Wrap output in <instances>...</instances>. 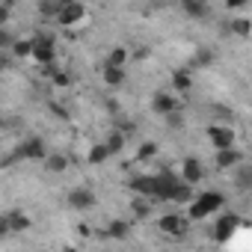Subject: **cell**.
<instances>
[{
	"instance_id": "1",
	"label": "cell",
	"mask_w": 252,
	"mask_h": 252,
	"mask_svg": "<svg viewBox=\"0 0 252 252\" xmlns=\"http://www.w3.org/2000/svg\"><path fill=\"white\" fill-rule=\"evenodd\" d=\"M222 208H225V196L220 190H202L187 205V220L190 222H202V220H211L214 214H222Z\"/></svg>"
},
{
	"instance_id": "2",
	"label": "cell",
	"mask_w": 252,
	"mask_h": 252,
	"mask_svg": "<svg viewBox=\"0 0 252 252\" xmlns=\"http://www.w3.org/2000/svg\"><path fill=\"white\" fill-rule=\"evenodd\" d=\"M208 143H211V149L214 152H228V149H237V131L231 128V125H225V122H214V125H208Z\"/></svg>"
},
{
	"instance_id": "3",
	"label": "cell",
	"mask_w": 252,
	"mask_h": 252,
	"mask_svg": "<svg viewBox=\"0 0 252 252\" xmlns=\"http://www.w3.org/2000/svg\"><path fill=\"white\" fill-rule=\"evenodd\" d=\"M240 231V217L237 214H217L214 225H211V237L214 243H228L231 237H237Z\"/></svg>"
},
{
	"instance_id": "4",
	"label": "cell",
	"mask_w": 252,
	"mask_h": 252,
	"mask_svg": "<svg viewBox=\"0 0 252 252\" xmlns=\"http://www.w3.org/2000/svg\"><path fill=\"white\" fill-rule=\"evenodd\" d=\"M158 228H160L166 237H172V240H181V237L190 231V220H187V214L169 211V214H160V217H158Z\"/></svg>"
},
{
	"instance_id": "5",
	"label": "cell",
	"mask_w": 252,
	"mask_h": 252,
	"mask_svg": "<svg viewBox=\"0 0 252 252\" xmlns=\"http://www.w3.org/2000/svg\"><path fill=\"white\" fill-rule=\"evenodd\" d=\"M86 18H89V9L80 3V0H63V12H60L57 24H63V27H80Z\"/></svg>"
},
{
	"instance_id": "6",
	"label": "cell",
	"mask_w": 252,
	"mask_h": 252,
	"mask_svg": "<svg viewBox=\"0 0 252 252\" xmlns=\"http://www.w3.org/2000/svg\"><path fill=\"white\" fill-rule=\"evenodd\" d=\"M15 155H18V160H39V163H45L51 152H48V146H45L42 137H27V140L15 149Z\"/></svg>"
},
{
	"instance_id": "7",
	"label": "cell",
	"mask_w": 252,
	"mask_h": 252,
	"mask_svg": "<svg viewBox=\"0 0 252 252\" xmlns=\"http://www.w3.org/2000/svg\"><path fill=\"white\" fill-rule=\"evenodd\" d=\"M36 65H42V68H48V65H54V60H57V48H54V39L51 36H36L33 39V57H30Z\"/></svg>"
},
{
	"instance_id": "8",
	"label": "cell",
	"mask_w": 252,
	"mask_h": 252,
	"mask_svg": "<svg viewBox=\"0 0 252 252\" xmlns=\"http://www.w3.org/2000/svg\"><path fill=\"white\" fill-rule=\"evenodd\" d=\"M30 228V217L24 211H6L0 217V234H21Z\"/></svg>"
},
{
	"instance_id": "9",
	"label": "cell",
	"mask_w": 252,
	"mask_h": 252,
	"mask_svg": "<svg viewBox=\"0 0 252 252\" xmlns=\"http://www.w3.org/2000/svg\"><path fill=\"white\" fill-rule=\"evenodd\" d=\"M178 175H181V181H184V184L196 187V184H202V181H205V166H202V160H199V158H184V160H181Z\"/></svg>"
},
{
	"instance_id": "10",
	"label": "cell",
	"mask_w": 252,
	"mask_h": 252,
	"mask_svg": "<svg viewBox=\"0 0 252 252\" xmlns=\"http://www.w3.org/2000/svg\"><path fill=\"white\" fill-rule=\"evenodd\" d=\"M149 107H152V113H158V116H163V119H166V116H172V113L178 110V101H175V95H172V92H163V89H160V92H155V95H152Z\"/></svg>"
},
{
	"instance_id": "11",
	"label": "cell",
	"mask_w": 252,
	"mask_h": 252,
	"mask_svg": "<svg viewBox=\"0 0 252 252\" xmlns=\"http://www.w3.org/2000/svg\"><path fill=\"white\" fill-rule=\"evenodd\" d=\"M243 160V152L240 149H228V152H214V169L217 172H228V169H237Z\"/></svg>"
},
{
	"instance_id": "12",
	"label": "cell",
	"mask_w": 252,
	"mask_h": 252,
	"mask_svg": "<svg viewBox=\"0 0 252 252\" xmlns=\"http://www.w3.org/2000/svg\"><path fill=\"white\" fill-rule=\"evenodd\" d=\"M68 205L74 211H92L98 205V199L89 187H74V190H68Z\"/></svg>"
},
{
	"instance_id": "13",
	"label": "cell",
	"mask_w": 252,
	"mask_h": 252,
	"mask_svg": "<svg viewBox=\"0 0 252 252\" xmlns=\"http://www.w3.org/2000/svg\"><path fill=\"white\" fill-rule=\"evenodd\" d=\"M193 89V71H187V68H178V71H172V92H178V95H187Z\"/></svg>"
},
{
	"instance_id": "14",
	"label": "cell",
	"mask_w": 252,
	"mask_h": 252,
	"mask_svg": "<svg viewBox=\"0 0 252 252\" xmlns=\"http://www.w3.org/2000/svg\"><path fill=\"white\" fill-rule=\"evenodd\" d=\"M110 158H113V152L107 149V143H92V146H89V152H86L89 166H101V163H107Z\"/></svg>"
},
{
	"instance_id": "15",
	"label": "cell",
	"mask_w": 252,
	"mask_h": 252,
	"mask_svg": "<svg viewBox=\"0 0 252 252\" xmlns=\"http://www.w3.org/2000/svg\"><path fill=\"white\" fill-rule=\"evenodd\" d=\"M128 60H131V51L125 48V45H116V48H110V54H107L104 65H113V68H125V65H128Z\"/></svg>"
},
{
	"instance_id": "16",
	"label": "cell",
	"mask_w": 252,
	"mask_h": 252,
	"mask_svg": "<svg viewBox=\"0 0 252 252\" xmlns=\"http://www.w3.org/2000/svg\"><path fill=\"white\" fill-rule=\"evenodd\" d=\"M214 60H217V54H214L211 48H196V54H193V60H190V65H187V71L208 68V65H214Z\"/></svg>"
},
{
	"instance_id": "17",
	"label": "cell",
	"mask_w": 252,
	"mask_h": 252,
	"mask_svg": "<svg viewBox=\"0 0 252 252\" xmlns=\"http://www.w3.org/2000/svg\"><path fill=\"white\" fill-rule=\"evenodd\" d=\"M104 234L113 237V240H128L131 237V222L128 220H110V225H107Z\"/></svg>"
},
{
	"instance_id": "18",
	"label": "cell",
	"mask_w": 252,
	"mask_h": 252,
	"mask_svg": "<svg viewBox=\"0 0 252 252\" xmlns=\"http://www.w3.org/2000/svg\"><path fill=\"white\" fill-rule=\"evenodd\" d=\"M68 166H71V160H68L63 152H51V155H48V160H45V169H48V172H54V175H63Z\"/></svg>"
},
{
	"instance_id": "19",
	"label": "cell",
	"mask_w": 252,
	"mask_h": 252,
	"mask_svg": "<svg viewBox=\"0 0 252 252\" xmlns=\"http://www.w3.org/2000/svg\"><path fill=\"white\" fill-rule=\"evenodd\" d=\"M101 77H104V83H107L110 89H119L125 80H128V71H125V68H113V65H104Z\"/></svg>"
},
{
	"instance_id": "20",
	"label": "cell",
	"mask_w": 252,
	"mask_h": 252,
	"mask_svg": "<svg viewBox=\"0 0 252 252\" xmlns=\"http://www.w3.org/2000/svg\"><path fill=\"white\" fill-rule=\"evenodd\" d=\"M181 12H184L187 18H208V15H211L208 3H202V0H184V3H181Z\"/></svg>"
},
{
	"instance_id": "21",
	"label": "cell",
	"mask_w": 252,
	"mask_h": 252,
	"mask_svg": "<svg viewBox=\"0 0 252 252\" xmlns=\"http://www.w3.org/2000/svg\"><path fill=\"white\" fill-rule=\"evenodd\" d=\"M234 184H237V190H249L252 187V166L249 163H240L234 169Z\"/></svg>"
},
{
	"instance_id": "22",
	"label": "cell",
	"mask_w": 252,
	"mask_h": 252,
	"mask_svg": "<svg viewBox=\"0 0 252 252\" xmlns=\"http://www.w3.org/2000/svg\"><path fill=\"white\" fill-rule=\"evenodd\" d=\"M131 211H134L137 220H146V217L152 214V199H146V196H134V199H131Z\"/></svg>"
},
{
	"instance_id": "23",
	"label": "cell",
	"mask_w": 252,
	"mask_h": 252,
	"mask_svg": "<svg viewBox=\"0 0 252 252\" xmlns=\"http://www.w3.org/2000/svg\"><path fill=\"white\" fill-rule=\"evenodd\" d=\"M228 30H231L234 36H240V39H249V36H252V21H249V18H231V21H228Z\"/></svg>"
},
{
	"instance_id": "24",
	"label": "cell",
	"mask_w": 252,
	"mask_h": 252,
	"mask_svg": "<svg viewBox=\"0 0 252 252\" xmlns=\"http://www.w3.org/2000/svg\"><path fill=\"white\" fill-rule=\"evenodd\" d=\"M60 12H63V0H42L39 3V15L45 18H60Z\"/></svg>"
},
{
	"instance_id": "25",
	"label": "cell",
	"mask_w": 252,
	"mask_h": 252,
	"mask_svg": "<svg viewBox=\"0 0 252 252\" xmlns=\"http://www.w3.org/2000/svg\"><path fill=\"white\" fill-rule=\"evenodd\" d=\"M152 158H158V143L155 140H143L140 146H137V160H152Z\"/></svg>"
},
{
	"instance_id": "26",
	"label": "cell",
	"mask_w": 252,
	"mask_h": 252,
	"mask_svg": "<svg viewBox=\"0 0 252 252\" xmlns=\"http://www.w3.org/2000/svg\"><path fill=\"white\" fill-rule=\"evenodd\" d=\"M104 143H107V149H110L113 155H119V152L125 149V134H122V131H113V134H110Z\"/></svg>"
},
{
	"instance_id": "27",
	"label": "cell",
	"mask_w": 252,
	"mask_h": 252,
	"mask_svg": "<svg viewBox=\"0 0 252 252\" xmlns=\"http://www.w3.org/2000/svg\"><path fill=\"white\" fill-rule=\"evenodd\" d=\"M12 54L15 57H33V39H18L12 45Z\"/></svg>"
},
{
	"instance_id": "28",
	"label": "cell",
	"mask_w": 252,
	"mask_h": 252,
	"mask_svg": "<svg viewBox=\"0 0 252 252\" xmlns=\"http://www.w3.org/2000/svg\"><path fill=\"white\" fill-rule=\"evenodd\" d=\"M51 83L57 86V89H68L74 80H71V74L68 71H54V77H51Z\"/></svg>"
},
{
	"instance_id": "29",
	"label": "cell",
	"mask_w": 252,
	"mask_h": 252,
	"mask_svg": "<svg viewBox=\"0 0 252 252\" xmlns=\"http://www.w3.org/2000/svg\"><path fill=\"white\" fill-rule=\"evenodd\" d=\"M166 125H169V128H181V125H184V116H181V110H175L172 116H166Z\"/></svg>"
},
{
	"instance_id": "30",
	"label": "cell",
	"mask_w": 252,
	"mask_h": 252,
	"mask_svg": "<svg viewBox=\"0 0 252 252\" xmlns=\"http://www.w3.org/2000/svg\"><path fill=\"white\" fill-rule=\"evenodd\" d=\"M246 3H243V0H231V3H228V9H243Z\"/></svg>"
}]
</instances>
